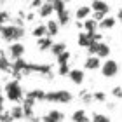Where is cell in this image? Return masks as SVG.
<instances>
[{
	"label": "cell",
	"mask_w": 122,
	"mask_h": 122,
	"mask_svg": "<svg viewBox=\"0 0 122 122\" xmlns=\"http://www.w3.org/2000/svg\"><path fill=\"white\" fill-rule=\"evenodd\" d=\"M70 63H61V65H58V73L61 75V77H68V73H70Z\"/></svg>",
	"instance_id": "cell-26"
},
{
	"label": "cell",
	"mask_w": 122,
	"mask_h": 122,
	"mask_svg": "<svg viewBox=\"0 0 122 122\" xmlns=\"http://www.w3.org/2000/svg\"><path fill=\"white\" fill-rule=\"evenodd\" d=\"M66 115L63 112H59V110H49V112L42 117V120L46 122H58V120H65Z\"/></svg>",
	"instance_id": "cell-11"
},
{
	"label": "cell",
	"mask_w": 122,
	"mask_h": 122,
	"mask_svg": "<svg viewBox=\"0 0 122 122\" xmlns=\"http://www.w3.org/2000/svg\"><path fill=\"white\" fill-rule=\"evenodd\" d=\"M59 21H54V19H51V21H47V35L49 37H56L58 33H59Z\"/></svg>",
	"instance_id": "cell-21"
},
{
	"label": "cell",
	"mask_w": 122,
	"mask_h": 122,
	"mask_svg": "<svg viewBox=\"0 0 122 122\" xmlns=\"http://www.w3.org/2000/svg\"><path fill=\"white\" fill-rule=\"evenodd\" d=\"M68 79L73 82L75 86H80L82 82L86 80V73H84V70H80V68H71L70 73H68Z\"/></svg>",
	"instance_id": "cell-10"
},
{
	"label": "cell",
	"mask_w": 122,
	"mask_h": 122,
	"mask_svg": "<svg viewBox=\"0 0 122 122\" xmlns=\"http://www.w3.org/2000/svg\"><path fill=\"white\" fill-rule=\"evenodd\" d=\"M112 94H113L115 98H122V87H120V86L113 87V89H112Z\"/></svg>",
	"instance_id": "cell-34"
},
{
	"label": "cell",
	"mask_w": 122,
	"mask_h": 122,
	"mask_svg": "<svg viewBox=\"0 0 122 122\" xmlns=\"http://www.w3.org/2000/svg\"><path fill=\"white\" fill-rule=\"evenodd\" d=\"M70 119L73 122H86V120H89V115L86 113V110H75Z\"/></svg>",
	"instance_id": "cell-23"
},
{
	"label": "cell",
	"mask_w": 122,
	"mask_h": 122,
	"mask_svg": "<svg viewBox=\"0 0 122 122\" xmlns=\"http://www.w3.org/2000/svg\"><path fill=\"white\" fill-rule=\"evenodd\" d=\"M0 96H2V84H0Z\"/></svg>",
	"instance_id": "cell-38"
},
{
	"label": "cell",
	"mask_w": 122,
	"mask_h": 122,
	"mask_svg": "<svg viewBox=\"0 0 122 122\" xmlns=\"http://www.w3.org/2000/svg\"><path fill=\"white\" fill-rule=\"evenodd\" d=\"M91 7H92V12H101L105 16L110 12V5L105 2V0H92Z\"/></svg>",
	"instance_id": "cell-12"
},
{
	"label": "cell",
	"mask_w": 122,
	"mask_h": 122,
	"mask_svg": "<svg viewBox=\"0 0 122 122\" xmlns=\"http://www.w3.org/2000/svg\"><path fill=\"white\" fill-rule=\"evenodd\" d=\"M0 37L7 42H18L25 37V28L21 25H0Z\"/></svg>",
	"instance_id": "cell-2"
},
{
	"label": "cell",
	"mask_w": 122,
	"mask_h": 122,
	"mask_svg": "<svg viewBox=\"0 0 122 122\" xmlns=\"http://www.w3.org/2000/svg\"><path fill=\"white\" fill-rule=\"evenodd\" d=\"M91 12H92L91 5H80V7L75 10V18H77V21H84V19L89 18Z\"/></svg>",
	"instance_id": "cell-18"
},
{
	"label": "cell",
	"mask_w": 122,
	"mask_h": 122,
	"mask_svg": "<svg viewBox=\"0 0 122 122\" xmlns=\"http://www.w3.org/2000/svg\"><path fill=\"white\" fill-rule=\"evenodd\" d=\"M4 101H5V98H4V96H0V113L4 112Z\"/></svg>",
	"instance_id": "cell-36"
},
{
	"label": "cell",
	"mask_w": 122,
	"mask_h": 122,
	"mask_svg": "<svg viewBox=\"0 0 122 122\" xmlns=\"http://www.w3.org/2000/svg\"><path fill=\"white\" fill-rule=\"evenodd\" d=\"M56 59H58V65H61V63H70L71 54H70L68 51H65V52H61L59 56H56Z\"/></svg>",
	"instance_id": "cell-27"
},
{
	"label": "cell",
	"mask_w": 122,
	"mask_h": 122,
	"mask_svg": "<svg viewBox=\"0 0 122 122\" xmlns=\"http://www.w3.org/2000/svg\"><path fill=\"white\" fill-rule=\"evenodd\" d=\"M92 40H96V38H94V33H87L86 30L80 31L79 37H77V44H79V47H84V49L89 47Z\"/></svg>",
	"instance_id": "cell-9"
},
{
	"label": "cell",
	"mask_w": 122,
	"mask_h": 122,
	"mask_svg": "<svg viewBox=\"0 0 122 122\" xmlns=\"http://www.w3.org/2000/svg\"><path fill=\"white\" fill-rule=\"evenodd\" d=\"M33 105H35V101H31V99H28V98H25V99H23L25 119H28V120H38L37 117H33Z\"/></svg>",
	"instance_id": "cell-13"
},
{
	"label": "cell",
	"mask_w": 122,
	"mask_h": 122,
	"mask_svg": "<svg viewBox=\"0 0 122 122\" xmlns=\"http://www.w3.org/2000/svg\"><path fill=\"white\" fill-rule=\"evenodd\" d=\"M99 42H101V40H92V42H91V46L87 47V54H89V56H92V54H96V52H98Z\"/></svg>",
	"instance_id": "cell-28"
},
{
	"label": "cell",
	"mask_w": 122,
	"mask_h": 122,
	"mask_svg": "<svg viewBox=\"0 0 122 122\" xmlns=\"http://www.w3.org/2000/svg\"><path fill=\"white\" fill-rule=\"evenodd\" d=\"M101 58L99 56H96V54H92V56H87L86 58V61H84V68L86 70H91V71H94V70H99L101 68Z\"/></svg>",
	"instance_id": "cell-8"
},
{
	"label": "cell",
	"mask_w": 122,
	"mask_h": 122,
	"mask_svg": "<svg viewBox=\"0 0 122 122\" xmlns=\"http://www.w3.org/2000/svg\"><path fill=\"white\" fill-rule=\"evenodd\" d=\"M84 30L87 31V33H96L98 30H99V26H98V21L96 19H89V18H87V19H84Z\"/></svg>",
	"instance_id": "cell-20"
},
{
	"label": "cell",
	"mask_w": 122,
	"mask_h": 122,
	"mask_svg": "<svg viewBox=\"0 0 122 122\" xmlns=\"http://www.w3.org/2000/svg\"><path fill=\"white\" fill-rule=\"evenodd\" d=\"M115 25H117V18H113V16H105L101 21H98L99 30H112Z\"/></svg>",
	"instance_id": "cell-15"
},
{
	"label": "cell",
	"mask_w": 122,
	"mask_h": 122,
	"mask_svg": "<svg viewBox=\"0 0 122 122\" xmlns=\"http://www.w3.org/2000/svg\"><path fill=\"white\" fill-rule=\"evenodd\" d=\"M46 35H47V25H37L31 30V37H35V38H40V37H46Z\"/></svg>",
	"instance_id": "cell-24"
},
{
	"label": "cell",
	"mask_w": 122,
	"mask_h": 122,
	"mask_svg": "<svg viewBox=\"0 0 122 122\" xmlns=\"http://www.w3.org/2000/svg\"><path fill=\"white\" fill-rule=\"evenodd\" d=\"M10 21V14L7 10H0V25H7Z\"/></svg>",
	"instance_id": "cell-29"
},
{
	"label": "cell",
	"mask_w": 122,
	"mask_h": 122,
	"mask_svg": "<svg viewBox=\"0 0 122 122\" xmlns=\"http://www.w3.org/2000/svg\"><path fill=\"white\" fill-rule=\"evenodd\" d=\"M66 51V44L65 42H54L52 44V47H51V52H52V56L56 58V56H59L61 52H65Z\"/></svg>",
	"instance_id": "cell-25"
},
{
	"label": "cell",
	"mask_w": 122,
	"mask_h": 122,
	"mask_svg": "<svg viewBox=\"0 0 122 122\" xmlns=\"http://www.w3.org/2000/svg\"><path fill=\"white\" fill-rule=\"evenodd\" d=\"M94 122H108L110 117H107V115H103V113H94L92 117H91Z\"/></svg>",
	"instance_id": "cell-30"
},
{
	"label": "cell",
	"mask_w": 122,
	"mask_h": 122,
	"mask_svg": "<svg viewBox=\"0 0 122 122\" xmlns=\"http://www.w3.org/2000/svg\"><path fill=\"white\" fill-rule=\"evenodd\" d=\"M92 96H94V101H107V94H105L103 91H96V92H94L92 94Z\"/></svg>",
	"instance_id": "cell-32"
},
{
	"label": "cell",
	"mask_w": 122,
	"mask_h": 122,
	"mask_svg": "<svg viewBox=\"0 0 122 122\" xmlns=\"http://www.w3.org/2000/svg\"><path fill=\"white\" fill-rule=\"evenodd\" d=\"M117 21H120V23H122V9L117 10Z\"/></svg>",
	"instance_id": "cell-37"
},
{
	"label": "cell",
	"mask_w": 122,
	"mask_h": 122,
	"mask_svg": "<svg viewBox=\"0 0 122 122\" xmlns=\"http://www.w3.org/2000/svg\"><path fill=\"white\" fill-rule=\"evenodd\" d=\"M4 94L12 103H23V99H25V91L18 80H9L4 87Z\"/></svg>",
	"instance_id": "cell-3"
},
{
	"label": "cell",
	"mask_w": 122,
	"mask_h": 122,
	"mask_svg": "<svg viewBox=\"0 0 122 122\" xmlns=\"http://www.w3.org/2000/svg\"><path fill=\"white\" fill-rule=\"evenodd\" d=\"M0 120H5V122H9V120H14L12 113H10V110H4V112L0 113Z\"/></svg>",
	"instance_id": "cell-31"
},
{
	"label": "cell",
	"mask_w": 122,
	"mask_h": 122,
	"mask_svg": "<svg viewBox=\"0 0 122 122\" xmlns=\"http://www.w3.org/2000/svg\"><path fill=\"white\" fill-rule=\"evenodd\" d=\"M117 73H119V63L115 59H107L101 65V75L103 77H107V79H113Z\"/></svg>",
	"instance_id": "cell-6"
},
{
	"label": "cell",
	"mask_w": 122,
	"mask_h": 122,
	"mask_svg": "<svg viewBox=\"0 0 122 122\" xmlns=\"http://www.w3.org/2000/svg\"><path fill=\"white\" fill-rule=\"evenodd\" d=\"M51 2L54 4V12L58 14V21L61 26L68 25L70 21V12L68 9H66V0H51Z\"/></svg>",
	"instance_id": "cell-5"
},
{
	"label": "cell",
	"mask_w": 122,
	"mask_h": 122,
	"mask_svg": "<svg viewBox=\"0 0 122 122\" xmlns=\"http://www.w3.org/2000/svg\"><path fill=\"white\" fill-rule=\"evenodd\" d=\"M52 37H40V38H37V47H38V51H51V47H52Z\"/></svg>",
	"instance_id": "cell-16"
},
{
	"label": "cell",
	"mask_w": 122,
	"mask_h": 122,
	"mask_svg": "<svg viewBox=\"0 0 122 122\" xmlns=\"http://www.w3.org/2000/svg\"><path fill=\"white\" fill-rule=\"evenodd\" d=\"M73 99V94L70 91H65V89H59V91H49L46 94V101L49 103H59V105H66Z\"/></svg>",
	"instance_id": "cell-4"
},
{
	"label": "cell",
	"mask_w": 122,
	"mask_h": 122,
	"mask_svg": "<svg viewBox=\"0 0 122 122\" xmlns=\"http://www.w3.org/2000/svg\"><path fill=\"white\" fill-rule=\"evenodd\" d=\"M52 12H54V4L51 2V0L44 2L40 7H38V16H40V18H49Z\"/></svg>",
	"instance_id": "cell-17"
},
{
	"label": "cell",
	"mask_w": 122,
	"mask_h": 122,
	"mask_svg": "<svg viewBox=\"0 0 122 122\" xmlns=\"http://www.w3.org/2000/svg\"><path fill=\"white\" fill-rule=\"evenodd\" d=\"M80 96H82V101H86V103H91L92 99H94V96H92V94L86 92V91H82V92H80Z\"/></svg>",
	"instance_id": "cell-33"
},
{
	"label": "cell",
	"mask_w": 122,
	"mask_h": 122,
	"mask_svg": "<svg viewBox=\"0 0 122 122\" xmlns=\"http://www.w3.org/2000/svg\"><path fill=\"white\" fill-rule=\"evenodd\" d=\"M46 91H42V89H31V91H28L25 94V98H28V99H31V101H46Z\"/></svg>",
	"instance_id": "cell-14"
},
{
	"label": "cell",
	"mask_w": 122,
	"mask_h": 122,
	"mask_svg": "<svg viewBox=\"0 0 122 122\" xmlns=\"http://www.w3.org/2000/svg\"><path fill=\"white\" fill-rule=\"evenodd\" d=\"M10 113H12L14 120H23V119H25V110H23V105H16V103H14V107L10 108Z\"/></svg>",
	"instance_id": "cell-22"
},
{
	"label": "cell",
	"mask_w": 122,
	"mask_h": 122,
	"mask_svg": "<svg viewBox=\"0 0 122 122\" xmlns=\"http://www.w3.org/2000/svg\"><path fill=\"white\" fill-rule=\"evenodd\" d=\"M110 54H112V49H110V46H108L107 42H99V47H98L96 56H99L101 59H105V58H108Z\"/></svg>",
	"instance_id": "cell-19"
},
{
	"label": "cell",
	"mask_w": 122,
	"mask_h": 122,
	"mask_svg": "<svg viewBox=\"0 0 122 122\" xmlns=\"http://www.w3.org/2000/svg\"><path fill=\"white\" fill-rule=\"evenodd\" d=\"M42 4H44V0H33V2H31V7H35V9H38V7H40Z\"/></svg>",
	"instance_id": "cell-35"
},
{
	"label": "cell",
	"mask_w": 122,
	"mask_h": 122,
	"mask_svg": "<svg viewBox=\"0 0 122 122\" xmlns=\"http://www.w3.org/2000/svg\"><path fill=\"white\" fill-rule=\"evenodd\" d=\"M14 73H40V75H49L51 73V65H37V63H28L23 58L14 59L10 65Z\"/></svg>",
	"instance_id": "cell-1"
},
{
	"label": "cell",
	"mask_w": 122,
	"mask_h": 122,
	"mask_svg": "<svg viewBox=\"0 0 122 122\" xmlns=\"http://www.w3.org/2000/svg\"><path fill=\"white\" fill-rule=\"evenodd\" d=\"M25 51H26V47H25L19 40H18V42H10V46H9V54H10V58H12V59L23 58V56H25Z\"/></svg>",
	"instance_id": "cell-7"
}]
</instances>
